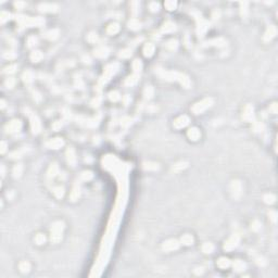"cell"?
<instances>
[{
    "label": "cell",
    "mask_w": 278,
    "mask_h": 278,
    "mask_svg": "<svg viewBox=\"0 0 278 278\" xmlns=\"http://www.w3.org/2000/svg\"><path fill=\"white\" fill-rule=\"evenodd\" d=\"M162 77H164V80H178L186 88H189V86H190V80L186 75L178 73V72H164Z\"/></svg>",
    "instance_id": "cell-1"
},
{
    "label": "cell",
    "mask_w": 278,
    "mask_h": 278,
    "mask_svg": "<svg viewBox=\"0 0 278 278\" xmlns=\"http://www.w3.org/2000/svg\"><path fill=\"white\" fill-rule=\"evenodd\" d=\"M213 104V99L212 98H204L203 100L199 101V102L195 103V104L191 107V111H192L195 114H201L202 112H204L205 110L210 108L211 105Z\"/></svg>",
    "instance_id": "cell-2"
},
{
    "label": "cell",
    "mask_w": 278,
    "mask_h": 278,
    "mask_svg": "<svg viewBox=\"0 0 278 278\" xmlns=\"http://www.w3.org/2000/svg\"><path fill=\"white\" fill-rule=\"evenodd\" d=\"M239 241H240L239 236L238 235H233L226 242H225L224 250H226V251H231V250H234L237 246H238Z\"/></svg>",
    "instance_id": "cell-3"
},
{
    "label": "cell",
    "mask_w": 278,
    "mask_h": 278,
    "mask_svg": "<svg viewBox=\"0 0 278 278\" xmlns=\"http://www.w3.org/2000/svg\"><path fill=\"white\" fill-rule=\"evenodd\" d=\"M179 248V242L176 239H170L166 240L164 243L162 244V249L166 251V252H171V251H175Z\"/></svg>",
    "instance_id": "cell-4"
},
{
    "label": "cell",
    "mask_w": 278,
    "mask_h": 278,
    "mask_svg": "<svg viewBox=\"0 0 278 278\" xmlns=\"http://www.w3.org/2000/svg\"><path fill=\"white\" fill-rule=\"evenodd\" d=\"M230 191L233 193L234 198H239L242 193V185L239 180H234L230 185Z\"/></svg>",
    "instance_id": "cell-5"
},
{
    "label": "cell",
    "mask_w": 278,
    "mask_h": 278,
    "mask_svg": "<svg viewBox=\"0 0 278 278\" xmlns=\"http://www.w3.org/2000/svg\"><path fill=\"white\" fill-rule=\"evenodd\" d=\"M188 124H189V117L187 115H182L174 121V127L178 128V129L186 127Z\"/></svg>",
    "instance_id": "cell-6"
},
{
    "label": "cell",
    "mask_w": 278,
    "mask_h": 278,
    "mask_svg": "<svg viewBox=\"0 0 278 278\" xmlns=\"http://www.w3.org/2000/svg\"><path fill=\"white\" fill-rule=\"evenodd\" d=\"M22 127V123L19 119H13L10 123H8L6 126V129L9 133H15V131H19Z\"/></svg>",
    "instance_id": "cell-7"
},
{
    "label": "cell",
    "mask_w": 278,
    "mask_h": 278,
    "mask_svg": "<svg viewBox=\"0 0 278 278\" xmlns=\"http://www.w3.org/2000/svg\"><path fill=\"white\" fill-rule=\"evenodd\" d=\"M63 145H64V141H63L62 138H54L47 142V147L50 148V149H59Z\"/></svg>",
    "instance_id": "cell-8"
},
{
    "label": "cell",
    "mask_w": 278,
    "mask_h": 278,
    "mask_svg": "<svg viewBox=\"0 0 278 278\" xmlns=\"http://www.w3.org/2000/svg\"><path fill=\"white\" fill-rule=\"evenodd\" d=\"M243 119L246 121H252L254 119V113H253V107L251 104L246 105V108L243 110Z\"/></svg>",
    "instance_id": "cell-9"
},
{
    "label": "cell",
    "mask_w": 278,
    "mask_h": 278,
    "mask_svg": "<svg viewBox=\"0 0 278 278\" xmlns=\"http://www.w3.org/2000/svg\"><path fill=\"white\" fill-rule=\"evenodd\" d=\"M187 136H188V138L190 139V140H192V141H197V140L201 137V133H200V131H199L198 128L192 127L188 131Z\"/></svg>",
    "instance_id": "cell-10"
},
{
    "label": "cell",
    "mask_w": 278,
    "mask_h": 278,
    "mask_svg": "<svg viewBox=\"0 0 278 278\" xmlns=\"http://www.w3.org/2000/svg\"><path fill=\"white\" fill-rule=\"evenodd\" d=\"M64 229V224L63 222H56L51 226V234H57V235H62V231Z\"/></svg>",
    "instance_id": "cell-11"
},
{
    "label": "cell",
    "mask_w": 278,
    "mask_h": 278,
    "mask_svg": "<svg viewBox=\"0 0 278 278\" xmlns=\"http://www.w3.org/2000/svg\"><path fill=\"white\" fill-rule=\"evenodd\" d=\"M109 54V49L104 46H100L95 50V56L97 58H105Z\"/></svg>",
    "instance_id": "cell-12"
},
{
    "label": "cell",
    "mask_w": 278,
    "mask_h": 278,
    "mask_svg": "<svg viewBox=\"0 0 278 278\" xmlns=\"http://www.w3.org/2000/svg\"><path fill=\"white\" fill-rule=\"evenodd\" d=\"M31 126L33 129V133H38L40 131V122L36 115H33L31 117Z\"/></svg>",
    "instance_id": "cell-13"
},
{
    "label": "cell",
    "mask_w": 278,
    "mask_h": 278,
    "mask_svg": "<svg viewBox=\"0 0 278 278\" xmlns=\"http://www.w3.org/2000/svg\"><path fill=\"white\" fill-rule=\"evenodd\" d=\"M276 34H277V29H276L275 26L274 25L270 26V29H267L265 35H264V39L266 40V41H270L272 38H274L276 36Z\"/></svg>",
    "instance_id": "cell-14"
},
{
    "label": "cell",
    "mask_w": 278,
    "mask_h": 278,
    "mask_svg": "<svg viewBox=\"0 0 278 278\" xmlns=\"http://www.w3.org/2000/svg\"><path fill=\"white\" fill-rule=\"evenodd\" d=\"M66 158H68V164L74 166L75 163H76V156H75V152H74V150L72 148L68 149V151H66Z\"/></svg>",
    "instance_id": "cell-15"
},
{
    "label": "cell",
    "mask_w": 278,
    "mask_h": 278,
    "mask_svg": "<svg viewBox=\"0 0 278 278\" xmlns=\"http://www.w3.org/2000/svg\"><path fill=\"white\" fill-rule=\"evenodd\" d=\"M154 50H156L154 45L153 44L149 43L144 47V54H145L146 57H151V56H153Z\"/></svg>",
    "instance_id": "cell-16"
},
{
    "label": "cell",
    "mask_w": 278,
    "mask_h": 278,
    "mask_svg": "<svg viewBox=\"0 0 278 278\" xmlns=\"http://www.w3.org/2000/svg\"><path fill=\"white\" fill-rule=\"evenodd\" d=\"M128 27L131 29H133V31H137V29H139L141 27V23L139 22L138 19L134 17V19L129 20V22H128Z\"/></svg>",
    "instance_id": "cell-17"
},
{
    "label": "cell",
    "mask_w": 278,
    "mask_h": 278,
    "mask_svg": "<svg viewBox=\"0 0 278 278\" xmlns=\"http://www.w3.org/2000/svg\"><path fill=\"white\" fill-rule=\"evenodd\" d=\"M216 264H217V266H219V268L225 270V268L230 266V261L227 258H219V261L216 262Z\"/></svg>",
    "instance_id": "cell-18"
},
{
    "label": "cell",
    "mask_w": 278,
    "mask_h": 278,
    "mask_svg": "<svg viewBox=\"0 0 278 278\" xmlns=\"http://www.w3.org/2000/svg\"><path fill=\"white\" fill-rule=\"evenodd\" d=\"M39 8L41 11H46V12H54L57 10V6H56V5H52V3H44V5H40Z\"/></svg>",
    "instance_id": "cell-19"
},
{
    "label": "cell",
    "mask_w": 278,
    "mask_h": 278,
    "mask_svg": "<svg viewBox=\"0 0 278 278\" xmlns=\"http://www.w3.org/2000/svg\"><path fill=\"white\" fill-rule=\"evenodd\" d=\"M180 243L184 244V246H190L193 243V237L189 234H186L180 238Z\"/></svg>",
    "instance_id": "cell-20"
},
{
    "label": "cell",
    "mask_w": 278,
    "mask_h": 278,
    "mask_svg": "<svg viewBox=\"0 0 278 278\" xmlns=\"http://www.w3.org/2000/svg\"><path fill=\"white\" fill-rule=\"evenodd\" d=\"M119 31V25L117 23H111L110 25L108 26V29H107L108 34L110 35H115Z\"/></svg>",
    "instance_id": "cell-21"
},
{
    "label": "cell",
    "mask_w": 278,
    "mask_h": 278,
    "mask_svg": "<svg viewBox=\"0 0 278 278\" xmlns=\"http://www.w3.org/2000/svg\"><path fill=\"white\" fill-rule=\"evenodd\" d=\"M174 29H175V24H174L173 22H166L164 24V25L162 26L161 31L163 32V33H171V32H173Z\"/></svg>",
    "instance_id": "cell-22"
},
{
    "label": "cell",
    "mask_w": 278,
    "mask_h": 278,
    "mask_svg": "<svg viewBox=\"0 0 278 278\" xmlns=\"http://www.w3.org/2000/svg\"><path fill=\"white\" fill-rule=\"evenodd\" d=\"M233 266H234V270H235L236 272H241V270H243L244 268H246V264H244L241 260H236L233 263Z\"/></svg>",
    "instance_id": "cell-23"
},
{
    "label": "cell",
    "mask_w": 278,
    "mask_h": 278,
    "mask_svg": "<svg viewBox=\"0 0 278 278\" xmlns=\"http://www.w3.org/2000/svg\"><path fill=\"white\" fill-rule=\"evenodd\" d=\"M80 187H74L73 190H72L71 195H70V199H71L72 201H76V200H78V198H80Z\"/></svg>",
    "instance_id": "cell-24"
},
{
    "label": "cell",
    "mask_w": 278,
    "mask_h": 278,
    "mask_svg": "<svg viewBox=\"0 0 278 278\" xmlns=\"http://www.w3.org/2000/svg\"><path fill=\"white\" fill-rule=\"evenodd\" d=\"M58 174H59V168H58L57 164H52L50 168H49L48 170V177H54V176H57Z\"/></svg>",
    "instance_id": "cell-25"
},
{
    "label": "cell",
    "mask_w": 278,
    "mask_h": 278,
    "mask_svg": "<svg viewBox=\"0 0 278 278\" xmlns=\"http://www.w3.org/2000/svg\"><path fill=\"white\" fill-rule=\"evenodd\" d=\"M19 270L22 273H29V270H31V264L26 261L21 262V263L19 264Z\"/></svg>",
    "instance_id": "cell-26"
},
{
    "label": "cell",
    "mask_w": 278,
    "mask_h": 278,
    "mask_svg": "<svg viewBox=\"0 0 278 278\" xmlns=\"http://www.w3.org/2000/svg\"><path fill=\"white\" fill-rule=\"evenodd\" d=\"M43 58H44L43 53H41L40 51H38V50H36V51H34V52H32V54H31V59H32V61H33V62H39V61L43 59Z\"/></svg>",
    "instance_id": "cell-27"
},
{
    "label": "cell",
    "mask_w": 278,
    "mask_h": 278,
    "mask_svg": "<svg viewBox=\"0 0 278 278\" xmlns=\"http://www.w3.org/2000/svg\"><path fill=\"white\" fill-rule=\"evenodd\" d=\"M201 249L204 253H212L214 251V246L211 242H205V243L202 244Z\"/></svg>",
    "instance_id": "cell-28"
},
{
    "label": "cell",
    "mask_w": 278,
    "mask_h": 278,
    "mask_svg": "<svg viewBox=\"0 0 278 278\" xmlns=\"http://www.w3.org/2000/svg\"><path fill=\"white\" fill-rule=\"evenodd\" d=\"M53 193L57 198H59V199L62 198V197L64 196V188H63L62 186H57V187L53 189Z\"/></svg>",
    "instance_id": "cell-29"
},
{
    "label": "cell",
    "mask_w": 278,
    "mask_h": 278,
    "mask_svg": "<svg viewBox=\"0 0 278 278\" xmlns=\"http://www.w3.org/2000/svg\"><path fill=\"white\" fill-rule=\"evenodd\" d=\"M23 80H24L25 83L33 82V80H34V74H33V72H31V71L25 72V73L23 74Z\"/></svg>",
    "instance_id": "cell-30"
},
{
    "label": "cell",
    "mask_w": 278,
    "mask_h": 278,
    "mask_svg": "<svg viewBox=\"0 0 278 278\" xmlns=\"http://www.w3.org/2000/svg\"><path fill=\"white\" fill-rule=\"evenodd\" d=\"M58 35H59V31L58 29H51V31H49L47 34H46V38H48V39L52 40V39H56L58 37Z\"/></svg>",
    "instance_id": "cell-31"
},
{
    "label": "cell",
    "mask_w": 278,
    "mask_h": 278,
    "mask_svg": "<svg viewBox=\"0 0 278 278\" xmlns=\"http://www.w3.org/2000/svg\"><path fill=\"white\" fill-rule=\"evenodd\" d=\"M264 202L265 203H268V204H272V203H274L276 200V197L274 196V195H272V193H267V195H265L263 198Z\"/></svg>",
    "instance_id": "cell-32"
},
{
    "label": "cell",
    "mask_w": 278,
    "mask_h": 278,
    "mask_svg": "<svg viewBox=\"0 0 278 278\" xmlns=\"http://www.w3.org/2000/svg\"><path fill=\"white\" fill-rule=\"evenodd\" d=\"M34 240H35V242H36V243L38 244V246H40V244H44V243H45L46 237H45V235H43V234H37V235L35 236Z\"/></svg>",
    "instance_id": "cell-33"
},
{
    "label": "cell",
    "mask_w": 278,
    "mask_h": 278,
    "mask_svg": "<svg viewBox=\"0 0 278 278\" xmlns=\"http://www.w3.org/2000/svg\"><path fill=\"white\" fill-rule=\"evenodd\" d=\"M137 77H138V75H137V74H134L133 76L128 77L127 80H126V82H125V84H126L127 86L135 85V84L137 83V80H138V78H137Z\"/></svg>",
    "instance_id": "cell-34"
},
{
    "label": "cell",
    "mask_w": 278,
    "mask_h": 278,
    "mask_svg": "<svg viewBox=\"0 0 278 278\" xmlns=\"http://www.w3.org/2000/svg\"><path fill=\"white\" fill-rule=\"evenodd\" d=\"M207 29H209L207 22L202 20V23H200V25H199V27H198V33L199 34H203V33H205V31H207Z\"/></svg>",
    "instance_id": "cell-35"
},
{
    "label": "cell",
    "mask_w": 278,
    "mask_h": 278,
    "mask_svg": "<svg viewBox=\"0 0 278 278\" xmlns=\"http://www.w3.org/2000/svg\"><path fill=\"white\" fill-rule=\"evenodd\" d=\"M22 172H23V166L21 164H17L14 166L12 173H13V176H14V177H20L21 174H22Z\"/></svg>",
    "instance_id": "cell-36"
},
{
    "label": "cell",
    "mask_w": 278,
    "mask_h": 278,
    "mask_svg": "<svg viewBox=\"0 0 278 278\" xmlns=\"http://www.w3.org/2000/svg\"><path fill=\"white\" fill-rule=\"evenodd\" d=\"M109 98H110L111 101L116 102V101H119L121 99V96H119V94L117 91H111L110 94H109Z\"/></svg>",
    "instance_id": "cell-37"
},
{
    "label": "cell",
    "mask_w": 278,
    "mask_h": 278,
    "mask_svg": "<svg viewBox=\"0 0 278 278\" xmlns=\"http://www.w3.org/2000/svg\"><path fill=\"white\" fill-rule=\"evenodd\" d=\"M153 94H154V90H153V88L151 87V86H148V87L145 89V91H144V95H145V97H146V98H148V99L152 98Z\"/></svg>",
    "instance_id": "cell-38"
},
{
    "label": "cell",
    "mask_w": 278,
    "mask_h": 278,
    "mask_svg": "<svg viewBox=\"0 0 278 278\" xmlns=\"http://www.w3.org/2000/svg\"><path fill=\"white\" fill-rule=\"evenodd\" d=\"M164 6L168 10L173 11V10H175L176 9V7H177V3H176L175 1H166V2L164 3Z\"/></svg>",
    "instance_id": "cell-39"
},
{
    "label": "cell",
    "mask_w": 278,
    "mask_h": 278,
    "mask_svg": "<svg viewBox=\"0 0 278 278\" xmlns=\"http://www.w3.org/2000/svg\"><path fill=\"white\" fill-rule=\"evenodd\" d=\"M185 168H187V163H186V162H179V163L174 165L173 170L178 172V171H180V170H184Z\"/></svg>",
    "instance_id": "cell-40"
},
{
    "label": "cell",
    "mask_w": 278,
    "mask_h": 278,
    "mask_svg": "<svg viewBox=\"0 0 278 278\" xmlns=\"http://www.w3.org/2000/svg\"><path fill=\"white\" fill-rule=\"evenodd\" d=\"M141 62L139 61V60H135L133 62V70L135 72H140V70H141Z\"/></svg>",
    "instance_id": "cell-41"
},
{
    "label": "cell",
    "mask_w": 278,
    "mask_h": 278,
    "mask_svg": "<svg viewBox=\"0 0 278 278\" xmlns=\"http://www.w3.org/2000/svg\"><path fill=\"white\" fill-rule=\"evenodd\" d=\"M87 39H88V41H89V43L95 44L97 40H98V35H97L96 33H90V34L88 35Z\"/></svg>",
    "instance_id": "cell-42"
},
{
    "label": "cell",
    "mask_w": 278,
    "mask_h": 278,
    "mask_svg": "<svg viewBox=\"0 0 278 278\" xmlns=\"http://www.w3.org/2000/svg\"><path fill=\"white\" fill-rule=\"evenodd\" d=\"M92 173L91 172H84V173L80 175V177H82L83 180H90L91 178H92Z\"/></svg>",
    "instance_id": "cell-43"
},
{
    "label": "cell",
    "mask_w": 278,
    "mask_h": 278,
    "mask_svg": "<svg viewBox=\"0 0 278 278\" xmlns=\"http://www.w3.org/2000/svg\"><path fill=\"white\" fill-rule=\"evenodd\" d=\"M145 168H147V170H154L156 171V170L159 168V165L156 164V163H150V162H149V163H147V164L145 165Z\"/></svg>",
    "instance_id": "cell-44"
},
{
    "label": "cell",
    "mask_w": 278,
    "mask_h": 278,
    "mask_svg": "<svg viewBox=\"0 0 278 278\" xmlns=\"http://www.w3.org/2000/svg\"><path fill=\"white\" fill-rule=\"evenodd\" d=\"M149 8H150V10L152 12H156V11H159L160 6H159V3H158V2H150V5H149Z\"/></svg>",
    "instance_id": "cell-45"
},
{
    "label": "cell",
    "mask_w": 278,
    "mask_h": 278,
    "mask_svg": "<svg viewBox=\"0 0 278 278\" xmlns=\"http://www.w3.org/2000/svg\"><path fill=\"white\" fill-rule=\"evenodd\" d=\"M131 56V50H128V49H125V50H123V51H121V53H119V57L121 58H128Z\"/></svg>",
    "instance_id": "cell-46"
},
{
    "label": "cell",
    "mask_w": 278,
    "mask_h": 278,
    "mask_svg": "<svg viewBox=\"0 0 278 278\" xmlns=\"http://www.w3.org/2000/svg\"><path fill=\"white\" fill-rule=\"evenodd\" d=\"M14 84H15V80H14V78H12V77L8 78L7 82H6V85L8 86V88H12L13 86H14Z\"/></svg>",
    "instance_id": "cell-47"
},
{
    "label": "cell",
    "mask_w": 278,
    "mask_h": 278,
    "mask_svg": "<svg viewBox=\"0 0 278 278\" xmlns=\"http://www.w3.org/2000/svg\"><path fill=\"white\" fill-rule=\"evenodd\" d=\"M168 47L170 49H172V50H173V49H175L176 47H177V41H176V40H174V39L170 40V41L168 43Z\"/></svg>",
    "instance_id": "cell-48"
},
{
    "label": "cell",
    "mask_w": 278,
    "mask_h": 278,
    "mask_svg": "<svg viewBox=\"0 0 278 278\" xmlns=\"http://www.w3.org/2000/svg\"><path fill=\"white\" fill-rule=\"evenodd\" d=\"M37 43V39L35 38V37H29V47H34L35 45H36Z\"/></svg>",
    "instance_id": "cell-49"
},
{
    "label": "cell",
    "mask_w": 278,
    "mask_h": 278,
    "mask_svg": "<svg viewBox=\"0 0 278 278\" xmlns=\"http://www.w3.org/2000/svg\"><path fill=\"white\" fill-rule=\"evenodd\" d=\"M251 227H252V229H253V230H258L260 228H261V224H260V223H258V221H254V222H253V224H252V226H251Z\"/></svg>",
    "instance_id": "cell-50"
},
{
    "label": "cell",
    "mask_w": 278,
    "mask_h": 278,
    "mask_svg": "<svg viewBox=\"0 0 278 278\" xmlns=\"http://www.w3.org/2000/svg\"><path fill=\"white\" fill-rule=\"evenodd\" d=\"M15 68H17V65H15V64H13V65L8 66V68H7V70L5 72H6V73H13V72L15 71Z\"/></svg>",
    "instance_id": "cell-51"
},
{
    "label": "cell",
    "mask_w": 278,
    "mask_h": 278,
    "mask_svg": "<svg viewBox=\"0 0 278 278\" xmlns=\"http://www.w3.org/2000/svg\"><path fill=\"white\" fill-rule=\"evenodd\" d=\"M10 17V14H9L8 12H2V13H1V22L2 23H5L8 20V17Z\"/></svg>",
    "instance_id": "cell-52"
},
{
    "label": "cell",
    "mask_w": 278,
    "mask_h": 278,
    "mask_svg": "<svg viewBox=\"0 0 278 278\" xmlns=\"http://www.w3.org/2000/svg\"><path fill=\"white\" fill-rule=\"evenodd\" d=\"M276 216H277L276 212H274V211H270V219L274 222V223L276 222Z\"/></svg>",
    "instance_id": "cell-53"
},
{
    "label": "cell",
    "mask_w": 278,
    "mask_h": 278,
    "mask_svg": "<svg viewBox=\"0 0 278 278\" xmlns=\"http://www.w3.org/2000/svg\"><path fill=\"white\" fill-rule=\"evenodd\" d=\"M270 110L272 111L273 114H276V112H277V105H276V103H273L272 108H270Z\"/></svg>",
    "instance_id": "cell-54"
},
{
    "label": "cell",
    "mask_w": 278,
    "mask_h": 278,
    "mask_svg": "<svg viewBox=\"0 0 278 278\" xmlns=\"http://www.w3.org/2000/svg\"><path fill=\"white\" fill-rule=\"evenodd\" d=\"M2 152H5L6 151V142H2Z\"/></svg>",
    "instance_id": "cell-55"
}]
</instances>
